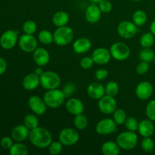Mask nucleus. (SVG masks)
Returning <instances> with one entry per match:
<instances>
[{
	"instance_id": "nucleus-20",
	"label": "nucleus",
	"mask_w": 155,
	"mask_h": 155,
	"mask_svg": "<svg viewBox=\"0 0 155 155\" xmlns=\"http://www.w3.org/2000/svg\"><path fill=\"white\" fill-rule=\"evenodd\" d=\"M30 130L24 124L17 125L11 132V137L16 142H22L28 139Z\"/></svg>"
},
{
	"instance_id": "nucleus-23",
	"label": "nucleus",
	"mask_w": 155,
	"mask_h": 155,
	"mask_svg": "<svg viewBox=\"0 0 155 155\" xmlns=\"http://www.w3.org/2000/svg\"><path fill=\"white\" fill-rule=\"evenodd\" d=\"M138 132L139 135L145 137H151L154 133V125L153 121L148 119H144L139 122Z\"/></svg>"
},
{
	"instance_id": "nucleus-19",
	"label": "nucleus",
	"mask_w": 155,
	"mask_h": 155,
	"mask_svg": "<svg viewBox=\"0 0 155 155\" xmlns=\"http://www.w3.org/2000/svg\"><path fill=\"white\" fill-rule=\"evenodd\" d=\"M33 59L37 66L45 67L50 61L49 52L45 48H37L33 52Z\"/></svg>"
},
{
	"instance_id": "nucleus-1",
	"label": "nucleus",
	"mask_w": 155,
	"mask_h": 155,
	"mask_svg": "<svg viewBox=\"0 0 155 155\" xmlns=\"http://www.w3.org/2000/svg\"><path fill=\"white\" fill-rule=\"evenodd\" d=\"M29 140L30 143L37 148H46L52 142V136L47 129L44 127H36L30 130Z\"/></svg>"
},
{
	"instance_id": "nucleus-40",
	"label": "nucleus",
	"mask_w": 155,
	"mask_h": 155,
	"mask_svg": "<svg viewBox=\"0 0 155 155\" xmlns=\"http://www.w3.org/2000/svg\"><path fill=\"white\" fill-rule=\"evenodd\" d=\"M150 64L148 62L142 61L139 62L136 68V72L139 75H144L149 71Z\"/></svg>"
},
{
	"instance_id": "nucleus-9",
	"label": "nucleus",
	"mask_w": 155,
	"mask_h": 155,
	"mask_svg": "<svg viewBox=\"0 0 155 155\" xmlns=\"http://www.w3.org/2000/svg\"><path fill=\"white\" fill-rule=\"evenodd\" d=\"M98 110L104 114H113L117 108V103L115 97L104 95L102 98L98 100Z\"/></svg>"
},
{
	"instance_id": "nucleus-28",
	"label": "nucleus",
	"mask_w": 155,
	"mask_h": 155,
	"mask_svg": "<svg viewBox=\"0 0 155 155\" xmlns=\"http://www.w3.org/2000/svg\"><path fill=\"white\" fill-rule=\"evenodd\" d=\"M38 41L43 45H50L54 42L53 33L49 30H42L38 34Z\"/></svg>"
},
{
	"instance_id": "nucleus-2",
	"label": "nucleus",
	"mask_w": 155,
	"mask_h": 155,
	"mask_svg": "<svg viewBox=\"0 0 155 155\" xmlns=\"http://www.w3.org/2000/svg\"><path fill=\"white\" fill-rule=\"evenodd\" d=\"M116 142L120 148L124 151H130L134 149L139 142V137L136 132L124 131L117 136Z\"/></svg>"
},
{
	"instance_id": "nucleus-30",
	"label": "nucleus",
	"mask_w": 155,
	"mask_h": 155,
	"mask_svg": "<svg viewBox=\"0 0 155 155\" xmlns=\"http://www.w3.org/2000/svg\"><path fill=\"white\" fill-rule=\"evenodd\" d=\"M24 124L30 130H33L39 127V121L37 118V115L35 114H29L24 118Z\"/></svg>"
},
{
	"instance_id": "nucleus-26",
	"label": "nucleus",
	"mask_w": 155,
	"mask_h": 155,
	"mask_svg": "<svg viewBox=\"0 0 155 155\" xmlns=\"http://www.w3.org/2000/svg\"><path fill=\"white\" fill-rule=\"evenodd\" d=\"M9 154L11 155H27L29 154V149L24 144L17 142L14 143L12 148L9 149Z\"/></svg>"
},
{
	"instance_id": "nucleus-5",
	"label": "nucleus",
	"mask_w": 155,
	"mask_h": 155,
	"mask_svg": "<svg viewBox=\"0 0 155 155\" xmlns=\"http://www.w3.org/2000/svg\"><path fill=\"white\" fill-rule=\"evenodd\" d=\"M61 83V78L56 72L44 71L40 76V86L45 90L58 89Z\"/></svg>"
},
{
	"instance_id": "nucleus-50",
	"label": "nucleus",
	"mask_w": 155,
	"mask_h": 155,
	"mask_svg": "<svg viewBox=\"0 0 155 155\" xmlns=\"http://www.w3.org/2000/svg\"><path fill=\"white\" fill-rule=\"evenodd\" d=\"M132 1H133V2H141V1H142V0H132Z\"/></svg>"
},
{
	"instance_id": "nucleus-31",
	"label": "nucleus",
	"mask_w": 155,
	"mask_h": 155,
	"mask_svg": "<svg viewBox=\"0 0 155 155\" xmlns=\"http://www.w3.org/2000/svg\"><path fill=\"white\" fill-rule=\"evenodd\" d=\"M155 56V52L151 48H143L139 53V58L142 61L150 62L153 61Z\"/></svg>"
},
{
	"instance_id": "nucleus-27",
	"label": "nucleus",
	"mask_w": 155,
	"mask_h": 155,
	"mask_svg": "<svg viewBox=\"0 0 155 155\" xmlns=\"http://www.w3.org/2000/svg\"><path fill=\"white\" fill-rule=\"evenodd\" d=\"M147 19H148V17H147L146 13L142 10L136 11L132 17V21L137 27L143 26L147 22Z\"/></svg>"
},
{
	"instance_id": "nucleus-41",
	"label": "nucleus",
	"mask_w": 155,
	"mask_h": 155,
	"mask_svg": "<svg viewBox=\"0 0 155 155\" xmlns=\"http://www.w3.org/2000/svg\"><path fill=\"white\" fill-rule=\"evenodd\" d=\"M98 5L99 7L100 10L101 11V12L104 14L110 13L112 11V8H113L112 3L109 0H101L98 3Z\"/></svg>"
},
{
	"instance_id": "nucleus-38",
	"label": "nucleus",
	"mask_w": 155,
	"mask_h": 155,
	"mask_svg": "<svg viewBox=\"0 0 155 155\" xmlns=\"http://www.w3.org/2000/svg\"><path fill=\"white\" fill-rule=\"evenodd\" d=\"M141 148L142 151L146 153L152 152L154 148V142L151 137L143 138L142 141L141 142Z\"/></svg>"
},
{
	"instance_id": "nucleus-13",
	"label": "nucleus",
	"mask_w": 155,
	"mask_h": 155,
	"mask_svg": "<svg viewBox=\"0 0 155 155\" xmlns=\"http://www.w3.org/2000/svg\"><path fill=\"white\" fill-rule=\"evenodd\" d=\"M29 108L31 110L33 114H36L37 116L43 115L46 112L47 107L43 98L38 96V95H32L29 98L28 101Z\"/></svg>"
},
{
	"instance_id": "nucleus-49",
	"label": "nucleus",
	"mask_w": 155,
	"mask_h": 155,
	"mask_svg": "<svg viewBox=\"0 0 155 155\" xmlns=\"http://www.w3.org/2000/svg\"><path fill=\"white\" fill-rule=\"evenodd\" d=\"M92 3H95V4H98L101 0H89Z\"/></svg>"
},
{
	"instance_id": "nucleus-34",
	"label": "nucleus",
	"mask_w": 155,
	"mask_h": 155,
	"mask_svg": "<svg viewBox=\"0 0 155 155\" xmlns=\"http://www.w3.org/2000/svg\"><path fill=\"white\" fill-rule=\"evenodd\" d=\"M127 118V113L124 109L117 108L113 113V120L117 126L124 125Z\"/></svg>"
},
{
	"instance_id": "nucleus-3",
	"label": "nucleus",
	"mask_w": 155,
	"mask_h": 155,
	"mask_svg": "<svg viewBox=\"0 0 155 155\" xmlns=\"http://www.w3.org/2000/svg\"><path fill=\"white\" fill-rule=\"evenodd\" d=\"M42 98L48 108L57 109L64 103L66 97L63 91L54 89L46 90Z\"/></svg>"
},
{
	"instance_id": "nucleus-8",
	"label": "nucleus",
	"mask_w": 155,
	"mask_h": 155,
	"mask_svg": "<svg viewBox=\"0 0 155 155\" xmlns=\"http://www.w3.org/2000/svg\"><path fill=\"white\" fill-rule=\"evenodd\" d=\"M118 35L123 39H129L134 37L138 33V27L130 21H123L117 27Z\"/></svg>"
},
{
	"instance_id": "nucleus-10",
	"label": "nucleus",
	"mask_w": 155,
	"mask_h": 155,
	"mask_svg": "<svg viewBox=\"0 0 155 155\" xmlns=\"http://www.w3.org/2000/svg\"><path fill=\"white\" fill-rule=\"evenodd\" d=\"M18 32L14 30H8L0 36V45L3 49L10 50L18 42Z\"/></svg>"
},
{
	"instance_id": "nucleus-43",
	"label": "nucleus",
	"mask_w": 155,
	"mask_h": 155,
	"mask_svg": "<svg viewBox=\"0 0 155 155\" xmlns=\"http://www.w3.org/2000/svg\"><path fill=\"white\" fill-rule=\"evenodd\" d=\"M14 144V140L12 137L4 136L0 139V145L2 148L5 150H9Z\"/></svg>"
},
{
	"instance_id": "nucleus-22",
	"label": "nucleus",
	"mask_w": 155,
	"mask_h": 155,
	"mask_svg": "<svg viewBox=\"0 0 155 155\" xmlns=\"http://www.w3.org/2000/svg\"><path fill=\"white\" fill-rule=\"evenodd\" d=\"M22 86L24 89L27 91H33L40 86V77L36 75L35 73H31L24 77Z\"/></svg>"
},
{
	"instance_id": "nucleus-17",
	"label": "nucleus",
	"mask_w": 155,
	"mask_h": 155,
	"mask_svg": "<svg viewBox=\"0 0 155 155\" xmlns=\"http://www.w3.org/2000/svg\"><path fill=\"white\" fill-rule=\"evenodd\" d=\"M101 14L102 12L100 10L98 4L92 3L86 8L85 12V18L89 24H96L101 19Z\"/></svg>"
},
{
	"instance_id": "nucleus-6",
	"label": "nucleus",
	"mask_w": 155,
	"mask_h": 155,
	"mask_svg": "<svg viewBox=\"0 0 155 155\" xmlns=\"http://www.w3.org/2000/svg\"><path fill=\"white\" fill-rule=\"evenodd\" d=\"M110 52L112 58L118 61H124L130 56V48L127 44L123 42H117L110 47Z\"/></svg>"
},
{
	"instance_id": "nucleus-48",
	"label": "nucleus",
	"mask_w": 155,
	"mask_h": 155,
	"mask_svg": "<svg viewBox=\"0 0 155 155\" xmlns=\"http://www.w3.org/2000/svg\"><path fill=\"white\" fill-rule=\"evenodd\" d=\"M150 32H151L155 36V20L151 22V25H150Z\"/></svg>"
},
{
	"instance_id": "nucleus-45",
	"label": "nucleus",
	"mask_w": 155,
	"mask_h": 155,
	"mask_svg": "<svg viewBox=\"0 0 155 155\" xmlns=\"http://www.w3.org/2000/svg\"><path fill=\"white\" fill-rule=\"evenodd\" d=\"M108 71L107 70L101 68V69H98V71H95V77L98 81H101V80H105L108 77Z\"/></svg>"
},
{
	"instance_id": "nucleus-12",
	"label": "nucleus",
	"mask_w": 155,
	"mask_h": 155,
	"mask_svg": "<svg viewBox=\"0 0 155 155\" xmlns=\"http://www.w3.org/2000/svg\"><path fill=\"white\" fill-rule=\"evenodd\" d=\"M116 123L113 118H104L98 121L95 126V131L98 135L101 136H107L117 131Z\"/></svg>"
},
{
	"instance_id": "nucleus-14",
	"label": "nucleus",
	"mask_w": 155,
	"mask_h": 155,
	"mask_svg": "<svg viewBox=\"0 0 155 155\" xmlns=\"http://www.w3.org/2000/svg\"><path fill=\"white\" fill-rule=\"evenodd\" d=\"M153 86L150 82L142 81L136 86L135 93L136 97L142 101L149 99L153 94Z\"/></svg>"
},
{
	"instance_id": "nucleus-36",
	"label": "nucleus",
	"mask_w": 155,
	"mask_h": 155,
	"mask_svg": "<svg viewBox=\"0 0 155 155\" xmlns=\"http://www.w3.org/2000/svg\"><path fill=\"white\" fill-rule=\"evenodd\" d=\"M139 122L135 117L130 116L127 117L124 125L125 127V128L127 129V130L136 132L138 131V128H139Z\"/></svg>"
},
{
	"instance_id": "nucleus-15",
	"label": "nucleus",
	"mask_w": 155,
	"mask_h": 155,
	"mask_svg": "<svg viewBox=\"0 0 155 155\" xmlns=\"http://www.w3.org/2000/svg\"><path fill=\"white\" fill-rule=\"evenodd\" d=\"M92 58L96 64L104 65L109 63L112 57L110 50L104 47H100L92 51Z\"/></svg>"
},
{
	"instance_id": "nucleus-35",
	"label": "nucleus",
	"mask_w": 155,
	"mask_h": 155,
	"mask_svg": "<svg viewBox=\"0 0 155 155\" xmlns=\"http://www.w3.org/2000/svg\"><path fill=\"white\" fill-rule=\"evenodd\" d=\"M22 29L24 33L26 34L34 35L37 30V25L33 20H27L23 24Z\"/></svg>"
},
{
	"instance_id": "nucleus-11",
	"label": "nucleus",
	"mask_w": 155,
	"mask_h": 155,
	"mask_svg": "<svg viewBox=\"0 0 155 155\" xmlns=\"http://www.w3.org/2000/svg\"><path fill=\"white\" fill-rule=\"evenodd\" d=\"M20 48L26 53L33 52L38 48V39L34 35L23 34L18 39Z\"/></svg>"
},
{
	"instance_id": "nucleus-39",
	"label": "nucleus",
	"mask_w": 155,
	"mask_h": 155,
	"mask_svg": "<svg viewBox=\"0 0 155 155\" xmlns=\"http://www.w3.org/2000/svg\"><path fill=\"white\" fill-rule=\"evenodd\" d=\"M145 114L148 119L155 122V99L151 100L147 104L145 107Z\"/></svg>"
},
{
	"instance_id": "nucleus-46",
	"label": "nucleus",
	"mask_w": 155,
	"mask_h": 155,
	"mask_svg": "<svg viewBox=\"0 0 155 155\" xmlns=\"http://www.w3.org/2000/svg\"><path fill=\"white\" fill-rule=\"evenodd\" d=\"M8 68L7 61L2 57H0V76L5 74Z\"/></svg>"
},
{
	"instance_id": "nucleus-32",
	"label": "nucleus",
	"mask_w": 155,
	"mask_h": 155,
	"mask_svg": "<svg viewBox=\"0 0 155 155\" xmlns=\"http://www.w3.org/2000/svg\"><path fill=\"white\" fill-rule=\"evenodd\" d=\"M89 121H88L87 117L83 114H78L74 116V124L76 129L78 130H83L87 127Z\"/></svg>"
},
{
	"instance_id": "nucleus-29",
	"label": "nucleus",
	"mask_w": 155,
	"mask_h": 155,
	"mask_svg": "<svg viewBox=\"0 0 155 155\" xmlns=\"http://www.w3.org/2000/svg\"><path fill=\"white\" fill-rule=\"evenodd\" d=\"M139 43L142 48H151L154 43V36L151 32H147L141 36Z\"/></svg>"
},
{
	"instance_id": "nucleus-25",
	"label": "nucleus",
	"mask_w": 155,
	"mask_h": 155,
	"mask_svg": "<svg viewBox=\"0 0 155 155\" xmlns=\"http://www.w3.org/2000/svg\"><path fill=\"white\" fill-rule=\"evenodd\" d=\"M120 149L117 142L114 141H107L101 145V152L104 155H118Z\"/></svg>"
},
{
	"instance_id": "nucleus-24",
	"label": "nucleus",
	"mask_w": 155,
	"mask_h": 155,
	"mask_svg": "<svg viewBox=\"0 0 155 155\" xmlns=\"http://www.w3.org/2000/svg\"><path fill=\"white\" fill-rule=\"evenodd\" d=\"M70 21V15L64 11H58L52 15L51 22L56 27L67 26Z\"/></svg>"
},
{
	"instance_id": "nucleus-42",
	"label": "nucleus",
	"mask_w": 155,
	"mask_h": 155,
	"mask_svg": "<svg viewBox=\"0 0 155 155\" xmlns=\"http://www.w3.org/2000/svg\"><path fill=\"white\" fill-rule=\"evenodd\" d=\"M94 62L93 59H92V56H86V57L83 58L80 61V67L84 70H89L93 67Z\"/></svg>"
},
{
	"instance_id": "nucleus-7",
	"label": "nucleus",
	"mask_w": 155,
	"mask_h": 155,
	"mask_svg": "<svg viewBox=\"0 0 155 155\" xmlns=\"http://www.w3.org/2000/svg\"><path fill=\"white\" fill-rule=\"evenodd\" d=\"M80 139V134L75 129L67 127L61 130L58 135V140L64 146H72L76 145Z\"/></svg>"
},
{
	"instance_id": "nucleus-4",
	"label": "nucleus",
	"mask_w": 155,
	"mask_h": 155,
	"mask_svg": "<svg viewBox=\"0 0 155 155\" xmlns=\"http://www.w3.org/2000/svg\"><path fill=\"white\" fill-rule=\"evenodd\" d=\"M74 33L71 27L68 26L57 27L53 33L54 43L58 46H65L72 42Z\"/></svg>"
},
{
	"instance_id": "nucleus-18",
	"label": "nucleus",
	"mask_w": 155,
	"mask_h": 155,
	"mask_svg": "<svg viewBox=\"0 0 155 155\" xmlns=\"http://www.w3.org/2000/svg\"><path fill=\"white\" fill-rule=\"evenodd\" d=\"M65 107L70 114L74 116L81 114L84 111V104L83 101L77 98H69L65 104Z\"/></svg>"
},
{
	"instance_id": "nucleus-47",
	"label": "nucleus",
	"mask_w": 155,
	"mask_h": 155,
	"mask_svg": "<svg viewBox=\"0 0 155 155\" xmlns=\"http://www.w3.org/2000/svg\"><path fill=\"white\" fill-rule=\"evenodd\" d=\"M43 72H44V71H43V70H42V67L38 66L37 68H35L34 72H33V73H35L36 75H38V76H39V77H40V76L42 75V73H43Z\"/></svg>"
},
{
	"instance_id": "nucleus-37",
	"label": "nucleus",
	"mask_w": 155,
	"mask_h": 155,
	"mask_svg": "<svg viewBox=\"0 0 155 155\" xmlns=\"http://www.w3.org/2000/svg\"><path fill=\"white\" fill-rule=\"evenodd\" d=\"M63 146L60 141H52L48 147V152L51 155H58L63 150Z\"/></svg>"
},
{
	"instance_id": "nucleus-21",
	"label": "nucleus",
	"mask_w": 155,
	"mask_h": 155,
	"mask_svg": "<svg viewBox=\"0 0 155 155\" xmlns=\"http://www.w3.org/2000/svg\"><path fill=\"white\" fill-rule=\"evenodd\" d=\"M92 48V42L86 37H80L73 43V50L77 54H85Z\"/></svg>"
},
{
	"instance_id": "nucleus-16",
	"label": "nucleus",
	"mask_w": 155,
	"mask_h": 155,
	"mask_svg": "<svg viewBox=\"0 0 155 155\" xmlns=\"http://www.w3.org/2000/svg\"><path fill=\"white\" fill-rule=\"evenodd\" d=\"M86 92L89 98L98 101L105 95V87L102 83L93 82L88 86Z\"/></svg>"
},
{
	"instance_id": "nucleus-51",
	"label": "nucleus",
	"mask_w": 155,
	"mask_h": 155,
	"mask_svg": "<svg viewBox=\"0 0 155 155\" xmlns=\"http://www.w3.org/2000/svg\"><path fill=\"white\" fill-rule=\"evenodd\" d=\"M154 61V64H155V56H154V61Z\"/></svg>"
},
{
	"instance_id": "nucleus-33",
	"label": "nucleus",
	"mask_w": 155,
	"mask_h": 155,
	"mask_svg": "<svg viewBox=\"0 0 155 155\" xmlns=\"http://www.w3.org/2000/svg\"><path fill=\"white\" fill-rule=\"evenodd\" d=\"M105 95L115 97L120 92V86L115 81H110L105 85Z\"/></svg>"
},
{
	"instance_id": "nucleus-44",
	"label": "nucleus",
	"mask_w": 155,
	"mask_h": 155,
	"mask_svg": "<svg viewBox=\"0 0 155 155\" xmlns=\"http://www.w3.org/2000/svg\"><path fill=\"white\" fill-rule=\"evenodd\" d=\"M75 89H76L75 85L72 83H69L67 85H65L62 91H63L64 94L66 98H70V97L74 93Z\"/></svg>"
}]
</instances>
